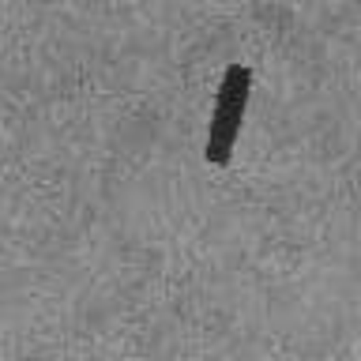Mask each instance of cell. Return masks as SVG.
<instances>
[{
  "mask_svg": "<svg viewBox=\"0 0 361 361\" xmlns=\"http://www.w3.org/2000/svg\"><path fill=\"white\" fill-rule=\"evenodd\" d=\"M248 98H252V68L245 61H230L219 79V94H214V106H211L207 147H203L207 166L226 169L233 162V147L248 113Z\"/></svg>",
  "mask_w": 361,
  "mask_h": 361,
  "instance_id": "obj_1",
  "label": "cell"
}]
</instances>
